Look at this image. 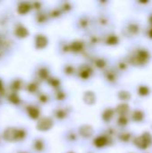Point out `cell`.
Listing matches in <instances>:
<instances>
[{
  "label": "cell",
  "instance_id": "obj_10",
  "mask_svg": "<svg viewBox=\"0 0 152 153\" xmlns=\"http://www.w3.org/2000/svg\"><path fill=\"white\" fill-rule=\"evenodd\" d=\"M82 48V42H73L72 44V49L73 51H80Z\"/></svg>",
  "mask_w": 152,
  "mask_h": 153
},
{
  "label": "cell",
  "instance_id": "obj_9",
  "mask_svg": "<svg viewBox=\"0 0 152 153\" xmlns=\"http://www.w3.org/2000/svg\"><path fill=\"white\" fill-rule=\"evenodd\" d=\"M16 34L20 37H25L28 34V30L24 27H19L16 29Z\"/></svg>",
  "mask_w": 152,
  "mask_h": 153
},
{
  "label": "cell",
  "instance_id": "obj_6",
  "mask_svg": "<svg viewBox=\"0 0 152 153\" xmlns=\"http://www.w3.org/2000/svg\"><path fill=\"white\" fill-rule=\"evenodd\" d=\"M28 114L31 118H37L39 116V110L36 107H30L28 108Z\"/></svg>",
  "mask_w": 152,
  "mask_h": 153
},
{
  "label": "cell",
  "instance_id": "obj_8",
  "mask_svg": "<svg viewBox=\"0 0 152 153\" xmlns=\"http://www.w3.org/2000/svg\"><path fill=\"white\" fill-rule=\"evenodd\" d=\"M113 115H114V111H113L112 109H107V110L103 113L102 118H103V120H105V121H109V120L111 119V117H113Z\"/></svg>",
  "mask_w": 152,
  "mask_h": 153
},
{
  "label": "cell",
  "instance_id": "obj_2",
  "mask_svg": "<svg viewBox=\"0 0 152 153\" xmlns=\"http://www.w3.org/2000/svg\"><path fill=\"white\" fill-rule=\"evenodd\" d=\"M51 126H52V120H50L47 117H45L42 120H40L38 125L39 130H48Z\"/></svg>",
  "mask_w": 152,
  "mask_h": 153
},
{
  "label": "cell",
  "instance_id": "obj_1",
  "mask_svg": "<svg viewBox=\"0 0 152 153\" xmlns=\"http://www.w3.org/2000/svg\"><path fill=\"white\" fill-rule=\"evenodd\" d=\"M150 143H151V135L149 134H144L143 135L138 138L136 145H138L140 149H146L151 144Z\"/></svg>",
  "mask_w": 152,
  "mask_h": 153
},
{
  "label": "cell",
  "instance_id": "obj_11",
  "mask_svg": "<svg viewBox=\"0 0 152 153\" xmlns=\"http://www.w3.org/2000/svg\"><path fill=\"white\" fill-rule=\"evenodd\" d=\"M149 88L148 87H146V86H141L140 88H139V93L141 94V95H142V96H144V95H148L149 94Z\"/></svg>",
  "mask_w": 152,
  "mask_h": 153
},
{
  "label": "cell",
  "instance_id": "obj_3",
  "mask_svg": "<svg viewBox=\"0 0 152 153\" xmlns=\"http://www.w3.org/2000/svg\"><path fill=\"white\" fill-rule=\"evenodd\" d=\"M35 43H36L37 48H45V47L47 46V38H46L44 35H39V36L36 38Z\"/></svg>",
  "mask_w": 152,
  "mask_h": 153
},
{
  "label": "cell",
  "instance_id": "obj_16",
  "mask_svg": "<svg viewBox=\"0 0 152 153\" xmlns=\"http://www.w3.org/2000/svg\"><path fill=\"white\" fill-rule=\"evenodd\" d=\"M69 153H73V152H69Z\"/></svg>",
  "mask_w": 152,
  "mask_h": 153
},
{
  "label": "cell",
  "instance_id": "obj_14",
  "mask_svg": "<svg viewBox=\"0 0 152 153\" xmlns=\"http://www.w3.org/2000/svg\"><path fill=\"white\" fill-rule=\"evenodd\" d=\"M149 35H150V37H151L152 38V29H151V30H150V34H149Z\"/></svg>",
  "mask_w": 152,
  "mask_h": 153
},
{
  "label": "cell",
  "instance_id": "obj_4",
  "mask_svg": "<svg viewBox=\"0 0 152 153\" xmlns=\"http://www.w3.org/2000/svg\"><path fill=\"white\" fill-rule=\"evenodd\" d=\"M135 59L140 63H145L146 60L149 59V53L145 50H141L135 56Z\"/></svg>",
  "mask_w": 152,
  "mask_h": 153
},
{
  "label": "cell",
  "instance_id": "obj_7",
  "mask_svg": "<svg viewBox=\"0 0 152 153\" xmlns=\"http://www.w3.org/2000/svg\"><path fill=\"white\" fill-rule=\"evenodd\" d=\"M30 8V6L27 3H21V4L18 6V12H20L22 14H23V13H27Z\"/></svg>",
  "mask_w": 152,
  "mask_h": 153
},
{
  "label": "cell",
  "instance_id": "obj_12",
  "mask_svg": "<svg viewBox=\"0 0 152 153\" xmlns=\"http://www.w3.org/2000/svg\"><path fill=\"white\" fill-rule=\"evenodd\" d=\"M34 146H35V148L38 146V148H37L36 150L41 151V150L43 149V142H41L39 139V140H36V142L34 143Z\"/></svg>",
  "mask_w": 152,
  "mask_h": 153
},
{
  "label": "cell",
  "instance_id": "obj_5",
  "mask_svg": "<svg viewBox=\"0 0 152 153\" xmlns=\"http://www.w3.org/2000/svg\"><path fill=\"white\" fill-rule=\"evenodd\" d=\"M107 143H108V140L105 136H99L98 138H96L94 144L99 148H102L105 145H107Z\"/></svg>",
  "mask_w": 152,
  "mask_h": 153
},
{
  "label": "cell",
  "instance_id": "obj_15",
  "mask_svg": "<svg viewBox=\"0 0 152 153\" xmlns=\"http://www.w3.org/2000/svg\"><path fill=\"white\" fill-rule=\"evenodd\" d=\"M150 21H151V23H152V15H151V18H150Z\"/></svg>",
  "mask_w": 152,
  "mask_h": 153
},
{
  "label": "cell",
  "instance_id": "obj_13",
  "mask_svg": "<svg viewBox=\"0 0 152 153\" xmlns=\"http://www.w3.org/2000/svg\"><path fill=\"white\" fill-rule=\"evenodd\" d=\"M109 40H108V42L109 43V44H116V36H110L109 38Z\"/></svg>",
  "mask_w": 152,
  "mask_h": 153
}]
</instances>
